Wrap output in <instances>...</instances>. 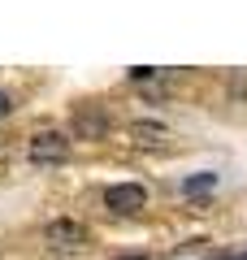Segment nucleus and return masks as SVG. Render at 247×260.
I'll list each match as a JSON object with an SVG mask.
<instances>
[{"label":"nucleus","mask_w":247,"mask_h":260,"mask_svg":"<svg viewBox=\"0 0 247 260\" xmlns=\"http://www.w3.org/2000/svg\"><path fill=\"white\" fill-rule=\"evenodd\" d=\"M26 160L39 169L65 165L70 160V135H61V130H35L26 139Z\"/></svg>","instance_id":"1"},{"label":"nucleus","mask_w":247,"mask_h":260,"mask_svg":"<svg viewBox=\"0 0 247 260\" xmlns=\"http://www.w3.org/2000/svg\"><path fill=\"white\" fill-rule=\"evenodd\" d=\"M44 243L52 251H78L82 243H87V225L74 221V217H52V221L44 225Z\"/></svg>","instance_id":"2"},{"label":"nucleus","mask_w":247,"mask_h":260,"mask_svg":"<svg viewBox=\"0 0 247 260\" xmlns=\"http://www.w3.org/2000/svg\"><path fill=\"white\" fill-rule=\"evenodd\" d=\"M104 208H109V213L130 217V213H139V208H147V191H143L139 182H117V186L104 191Z\"/></svg>","instance_id":"3"},{"label":"nucleus","mask_w":247,"mask_h":260,"mask_svg":"<svg viewBox=\"0 0 247 260\" xmlns=\"http://www.w3.org/2000/svg\"><path fill=\"white\" fill-rule=\"evenodd\" d=\"M74 135H78V139H104V135H109V117H104L96 104H87V109L74 113Z\"/></svg>","instance_id":"4"},{"label":"nucleus","mask_w":247,"mask_h":260,"mask_svg":"<svg viewBox=\"0 0 247 260\" xmlns=\"http://www.w3.org/2000/svg\"><path fill=\"white\" fill-rule=\"evenodd\" d=\"M130 139L139 148H165L169 143V126L165 121H130Z\"/></svg>","instance_id":"5"},{"label":"nucleus","mask_w":247,"mask_h":260,"mask_svg":"<svg viewBox=\"0 0 247 260\" xmlns=\"http://www.w3.org/2000/svg\"><path fill=\"white\" fill-rule=\"evenodd\" d=\"M212 186H217V174H195V178L182 182V191L187 195H200V191H212Z\"/></svg>","instance_id":"6"},{"label":"nucleus","mask_w":247,"mask_h":260,"mask_svg":"<svg viewBox=\"0 0 247 260\" xmlns=\"http://www.w3.org/2000/svg\"><path fill=\"white\" fill-rule=\"evenodd\" d=\"M156 74H161V70H152V65H135V70H130L135 83H147V78H156Z\"/></svg>","instance_id":"7"},{"label":"nucleus","mask_w":247,"mask_h":260,"mask_svg":"<svg viewBox=\"0 0 247 260\" xmlns=\"http://www.w3.org/2000/svg\"><path fill=\"white\" fill-rule=\"evenodd\" d=\"M9 113H13V100H9V91H0V121L9 117Z\"/></svg>","instance_id":"8"},{"label":"nucleus","mask_w":247,"mask_h":260,"mask_svg":"<svg viewBox=\"0 0 247 260\" xmlns=\"http://www.w3.org/2000/svg\"><path fill=\"white\" fill-rule=\"evenodd\" d=\"M230 260H247V251H238V256H230Z\"/></svg>","instance_id":"9"},{"label":"nucleus","mask_w":247,"mask_h":260,"mask_svg":"<svg viewBox=\"0 0 247 260\" xmlns=\"http://www.w3.org/2000/svg\"><path fill=\"white\" fill-rule=\"evenodd\" d=\"M126 260H143V256H126Z\"/></svg>","instance_id":"10"}]
</instances>
